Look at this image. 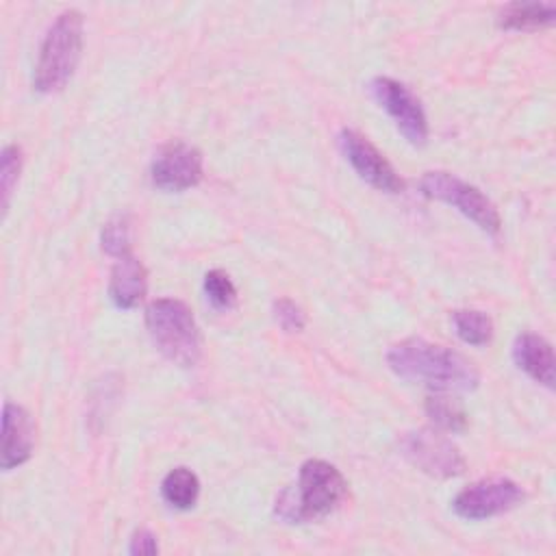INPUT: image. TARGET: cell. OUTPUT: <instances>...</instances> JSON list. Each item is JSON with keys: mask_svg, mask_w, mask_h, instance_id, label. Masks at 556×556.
<instances>
[{"mask_svg": "<svg viewBox=\"0 0 556 556\" xmlns=\"http://www.w3.org/2000/svg\"><path fill=\"white\" fill-rule=\"evenodd\" d=\"M387 365L397 378L434 391H471L480 382V374L469 358L419 337L393 343L387 352Z\"/></svg>", "mask_w": 556, "mask_h": 556, "instance_id": "1", "label": "cell"}, {"mask_svg": "<svg viewBox=\"0 0 556 556\" xmlns=\"http://www.w3.org/2000/svg\"><path fill=\"white\" fill-rule=\"evenodd\" d=\"M348 491L343 473L321 458H308L300 467L298 482L282 489L274 513L287 523H308L337 508Z\"/></svg>", "mask_w": 556, "mask_h": 556, "instance_id": "2", "label": "cell"}, {"mask_svg": "<svg viewBox=\"0 0 556 556\" xmlns=\"http://www.w3.org/2000/svg\"><path fill=\"white\" fill-rule=\"evenodd\" d=\"M83 52V15L67 9L50 24L33 74V89L39 93L61 91L74 76Z\"/></svg>", "mask_w": 556, "mask_h": 556, "instance_id": "3", "label": "cell"}, {"mask_svg": "<svg viewBox=\"0 0 556 556\" xmlns=\"http://www.w3.org/2000/svg\"><path fill=\"white\" fill-rule=\"evenodd\" d=\"M146 328L156 350L178 367H193L202 356V337L191 308L174 298L146 306Z\"/></svg>", "mask_w": 556, "mask_h": 556, "instance_id": "4", "label": "cell"}, {"mask_svg": "<svg viewBox=\"0 0 556 556\" xmlns=\"http://www.w3.org/2000/svg\"><path fill=\"white\" fill-rule=\"evenodd\" d=\"M419 191L426 198L454 206L486 235H497L502 228L497 206L478 187L450 172H426L419 180Z\"/></svg>", "mask_w": 556, "mask_h": 556, "instance_id": "5", "label": "cell"}, {"mask_svg": "<svg viewBox=\"0 0 556 556\" xmlns=\"http://www.w3.org/2000/svg\"><path fill=\"white\" fill-rule=\"evenodd\" d=\"M397 447L413 467L432 478H456L467 467L460 450L432 428L404 432L397 439Z\"/></svg>", "mask_w": 556, "mask_h": 556, "instance_id": "6", "label": "cell"}, {"mask_svg": "<svg viewBox=\"0 0 556 556\" xmlns=\"http://www.w3.org/2000/svg\"><path fill=\"white\" fill-rule=\"evenodd\" d=\"M374 100L389 113L395 128L410 146H424L428 141V119L419 98L400 80L389 76H376L369 83Z\"/></svg>", "mask_w": 556, "mask_h": 556, "instance_id": "7", "label": "cell"}, {"mask_svg": "<svg viewBox=\"0 0 556 556\" xmlns=\"http://www.w3.org/2000/svg\"><path fill=\"white\" fill-rule=\"evenodd\" d=\"M523 502V489L510 478H482L452 500V510L467 521H482L513 510Z\"/></svg>", "mask_w": 556, "mask_h": 556, "instance_id": "8", "label": "cell"}, {"mask_svg": "<svg viewBox=\"0 0 556 556\" xmlns=\"http://www.w3.org/2000/svg\"><path fill=\"white\" fill-rule=\"evenodd\" d=\"M339 148L345 156V161L354 167V172L369 182L371 187L387 191V193H400L404 189V180L397 176L393 165L384 159V154L361 132L352 128H343L337 137Z\"/></svg>", "mask_w": 556, "mask_h": 556, "instance_id": "9", "label": "cell"}, {"mask_svg": "<svg viewBox=\"0 0 556 556\" xmlns=\"http://www.w3.org/2000/svg\"><path fill=\"white\" fill-rule=\"evenodd\" d=\"M204 176L202 154L185 141H169L163 146L150 167L152 185L161 191L180 193L195 187Z\"/></svg>", "mask_w": 556, "mask_h": 556, "instance_id": "10", "label": "cell"}, {"mask_svg": "<svg viewBox=\"0 0 556 556\" xmlns=\"http://www.w3.org/2000/svg\"><path fill=\"white\" fill-rule=\"evenodd\" d=\"M35 424L26 408L7 402L2 408V469L11 471L33 456Z\"/></svg>", "mask_w": 556, "mask_h": 556, "instance_id": "11", "label": "cell"}, {"mask_svg": "<svg viewBox=\"0 0 556 556\" xmlns=\"http://www.w3.org/2000/svg\"><path fill=\"white\" fill-rule=\"evenodd\" d=\"M513 358L515 365L532 380L547 389L554 387V350L547 339L534 332L517 334L513 343Z\"/></svg>", "mask_w": 556, "mask_h": 556, "instance_id": "12", "label": "cell"}, {"mask_svg": "<svg viewBox=\"0 0 556 556\" xmlns=\"http://www.w3.org/2000/svg\"><path fill=\"white\" fill-rule=\"evenodd\" d=\"M148 291V271L132 254L119 256L111 269L109 295L117 308H135Z\"/></svg>", "mask_w": 556, "mask_h": 556, "instance_id": "13", "label": "cell"}, {"mask_svg": "<svg viewBox=\"0 0 556 556\" xmlns=\"http://www.w3.org/2000/svg\"><path fill=\"white\" fill-rule=\"evenodd\" d=\"M556 20L554 2H513L497 15V26L504 30H534L549 26Z\"/></svg>", "mask_w": 556, "mask_h": 556, "instance_id": "14", "label": "cell"}, {"mask_svg": "<svg viewBox=\"0 0 556 556\" xmlns=\"http://www.w3.org/2000/svg\"><path fill=\"white\" fill-rule=\"evenodd\" d=\"M161 495L172 508L187 510L198 502L200 480L191 469L174 467L161 482Z\"/></svg>", "mask_w": 556, "mask_h": 556, "instance_id": "15", "label": "cell"}, {"mask_svg": "<svg viewBox=\"0 0 556 556\" xmlns=\"http://www.w3.org/2000/svg\"><path fill=\"white\" fill-rule=\"evenodd\" d=\"M426 415L445 432H463L467 428V413L447 391H434L426 397Z\"/></svg>", "mask_w": 556, "mask_h": 556, "instance_id": "16", "label": "cell"}, {"mask_svg": "<svg viewBox=\"0 0 556 556\" xmlns=\"http://www.w3.org/2000/svg\"><path fill=\"white\" fill-rule=\"evenodd\" d=\"M452 324L456 334L469 345H486L493 337V319L478 308H456Z\"/></svg>", "mask_w": 556, "mask_h": 556, "instance_id": "17", "label": "cell"}, {"mask_svg": "<svg viewBox=\"0 0 556 556\" xmlns=\"http://www.w3.org/2000/svg\"><path fill=\"white\" fill-rule=\"evenodd\" d=\"M22 169V152L17 146L9 143L2 148V159H0V191H2V213L7 215L13 189L17 185Z\"/></svg>", "mask_w": 556, "mask_h": 556, "instance_id": "18", "label": "cell"}, {"mask_svg": "<svg viewBox=\"0 0 556 556\" xmlns=\"http://www.w3.org/2000/svg\"><path fill=\"white\" fill-rule=\"evenodd\" d=\"M204 293L215 308H230L237 302V287L222 269H211L204 276Z\"/></svg>", "mask_w": 556, "mask_h": 556, "instance_id": "19", "label": "cell"}, {"mask_svg": "<svg viewBox=\"0 0 556 556\" xmlns=\"http://www.w3.org/2000/svg\"><path fill=\"white\" fill-rule=\"evenodd\" d=\"M102 250L109 256H126L130 254V226L126 222V217H113L111 222L104 224L102 228Z\"/></svg>", "mask_w": 556, "mask_h": 556, "instance_id": "20", "label": "cell"}, {"mask_svg": "<svg viewBox=\"0 0 556 556\" xmlns=\"http://www.w3.org/2000/svg\"><path fill=\"white\" fill-rule=\"evenodd\" d=\"M276 324L285 332H302L306 326V315L300 304H295L291 298H278L271 306Z\"/></svg>", "mask_w": 556, "mask_h": 556, "instance_id": "21", "label": "cell"}, {"mask_svg": "<svg viewBox=\"0 0 556 556\" xmlns=\"http://www.w3.org/2000/svg\"><path fill=\"white\" fill-rule=\"evenodd\" d=\"M128 552L132 556H148V554H156L159 552V543H156V536L150 532V530H137L132 536H130V543H128Z\"/></svg>", "mask_w": 556, "mask_h": 556, "instance_id": "22", "label": "cell"}]
</instances>
